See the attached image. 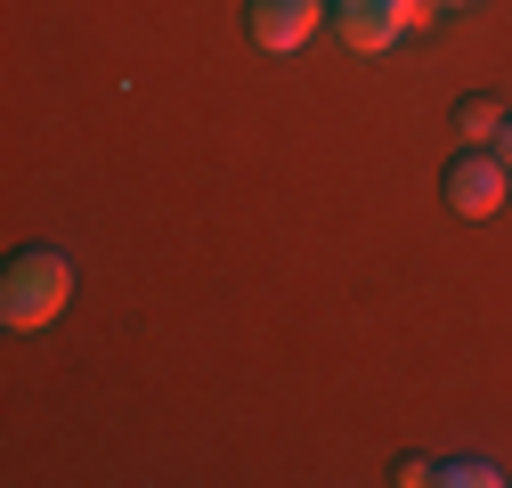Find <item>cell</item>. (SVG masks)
Listing matches in <instances>:
<instances>
[{"label":"cell","mask_w":512,"mask_h":488,"mask_svg":"<svg viewBox=\"0 0 512 488\" xmlns=\"http://www.w3.org/2000/svg\"><path fill=\"white\" fill-rule=\"evenodd\" d=\"M66 301H74V253L66 244H25V253H9V269H0V326L9 334H49L66 318Z\"/></svg>","instance_id":"cell-1"},{"label":"cell","mask_w":512,"mask_h":488,"mask_svg":"<svg viewBox=\"0 0 512 488\" xmlns=\"http://www.w3.org/2000/svg\"><path fill=\"white\" fill-rule=\"evenodd\" d=\"M439 17V0H334V33H342V49H358V57H382V49H399L407 33H423Z\"/></svg>","instance_id":"cell-2"},{"label":"cell","mask_w":512,"mask_h":488,"mask_svg":"<svg viewBox=\"0 0 512 488\" xmlns=\"http://www.w3.org/2000/svg\"><path fill=\"white\" fill-rule=\"evenodd\" d=\"M504 188H512V171H504L496 147H464L456 163H447V212H464V220H496Z\"/></svg>","instance_id":"cell-3"},{"label":"cell","mask_w":512,"mask_h":488,"mask_svg":"<svg viewBox=\"0 0 512 488\" xmlns=\"http://www.w3.org/2000/svg\"><path fill=\"white\" fill-rule=\"evenodd\" d=\"M334 17V0H244V33L261 41L269 57H293L309 49V33Z\"/></svg>","instance_id":"cell-4"},{"label":"cell","mask_w":512,"mask_h":488,"mask_svg":"<svg viewBox=\"0 0 512 488\" xmlns=\"http://www.w3.org/2000/svg\"><path fill=\"white\" fill-rule=\"evenodd\" d=\"M512 472L504 464H488V456H447L439 464V488H504Z\"/></svg>","instance_id":"cell-5"},{"label":"cell","mask_w":512,"mask_h":488,"mask_svg":"<svg viewBox=\"0 0 512 488\" xmlns=\"http://www.w3.org/2000/svg\"><path fill=\"white\" fill-rule=\"evenodd\" d=\"M456 131H464L472 147H496V131H504V106H496V98H464V106H456Z\"/></svg>","instance_id":"cell-6"},{"label":"cell","mask_w":512,"mask_h":488,"mask_svg":"<svg viewBox=\"0 0 512 488\" xmlns=\"http://www.w3.org/2000/svg\"><path fill=\"white\" fill-rule=\"evenodd\" d=\"M399 480H407V488H423V480H439V464H431V456H407V464H399Z\"/></svg>","instance_id":"cell-7"},{"label":"cell","mask_w":512,"mask_h":488,"mask_svg":"<svg viewBox=\"0 0 512 488\" xmlns=\"http://www.w3.org/2000/svg\"><path fill=\"white\" fill-rule=\"evenodd\" d=\"M496 155H504V171H512V114H504V131H496Z\"/></svg>","instance_id":"cell-8"},{"label":"cell","mask_w":512,"mask_h":488,"mask_svg":"<svg viewBox=\"0 0 512 488\" xmlns=\"http://www.w3.org/2000/svg\"><path fill=\"white\" fill-rule=\"evenodd\" d=\"M439 9H472V0H439Z\"/></svg>","instance_id":"cell-9"}]
</instances>
